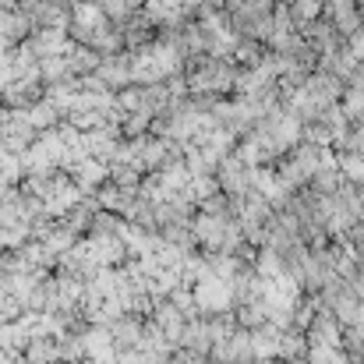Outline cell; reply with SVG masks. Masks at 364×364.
<instances>
[{"label":"cell","mask_w":364,"mask_h":364,"mask_svg":"<svg viewBox=\"0 0 364 364\" xmlns=\"http://www.w3.org/2000/svg\"><path fill=\"white\" fill-rule=\"evenodd\" d=\"M191 294H195L198 315H220V311H230V304H234L230 279H220V276H202L191 287Z\"/></svg>","instance_id":"obj_1"},{"label":"cell","mask_w":364,"mask_h":364,"mask_svg":"<svg viewBox=\"0 0 364 364\" xmlns=\"http://www.w3.org/2000/svg\"><path fill=\"white\" fill-rule=\"evenodd\" d=\"M304 336H308V347L311 343H318V347H343V326H340V318L329 308L315 311V318L304 329Z\"/></svg>","instance_id":"obj_2"},{"label":"cell","mask_w":364,"mask_h":364,"mask_svg":"<svg viewBox=\"0 0 364 364\" xmlns=\"http://www.w3.org/2000/svg\"><path fill=\"white\" fill-rule=\"evenodd\" d=\"M110 336H114V347H121V350H134L138 343H141V333H145V326H141V318L131 311H124V315H117L110 326Z\"/></svg>","instance_id":"obj_3"},{"label":"cell","mask_w":364,"mask_h":364,"mask_svg":"<svg viewBox=\"0 0 364 364\" xmlns=\"http://www.w3.org/2000/svg\"><path fill=\"white\" fill-rule=\"evenodd\" d=\"M279 336H283V329L272 326V322L265 318L258 329H251V358H276V350H279Z\"/></svg>","instance_id":"obj_4"},{"label":"cell","mask_w":364,"mask_h":364,"mask_svg":"<svg viewBox=\"0 0 364 364\" xmlns=\"http://www.w3.org/2000/svg\"><path fill=\"white\" fill-rule=\"evenodd\" d=\"M25 361L28 364H57L60 361L57 340H50V336H28V343H25Z\"/></svg>","instance_id":"obj_5"},{"label":"cell","mask_w":364,"mask_h":364,"mask_svg":"<svg viewBox=\"0 0 364 364\" xmlns=\"http://www.w3.org/2000/svg\"><path fill=\"white\" fill-rule=\"evenodd\" d=\"M283 272H287V262H283V255H279L276 247L258 251V258H255V276H258V279H276V276H283Z\"/></svg>","instance_id":"obj_6"},{"label":"cell","mask_w":364,"mask_h":364,"mask_svg":"<svg viewBox=\"0 0 364 364\" xmlns=\"http://www.w3.org/2000/svg\"><path fill=\"white\" fill-rule=\"evenodd\" d=\"M304 354H308V336H304L301 329H283L276 358H283V361H297V358H304Z\"/></svg>","instance_id":"obj_7"},{"label":"cell","mask_w":364,"mask_h":364,"mask_svg":"<svg viewBox=\"0 0 364 364\" xmlns=\"http://www.w3.org/2000/svg\"><path fill=\"white\" fill-rule=\"evenodd\" d=\"M234 318H237V326H241V329H258V326L269 318V311H265V301L258 297V301H244V304H237Z\"/></svg>","instance_id":"obj_8"},{"label":"cell","mask_w":364,"mask_h":364,"mask_svg":"<svg viewBox=\"0 0 364 364\" xmlns=\"http://www.w3.org/2000/svg\"><path fill=\"white\" fill-rule=\"evenodd\" d=\"M343 170H347V177L364 181V156H347V159H343Z\"/></svg>","instance_id":"obj_9"},{"label":"cell","mask_w":364,"mask_h":364,"mask_svg":"<svg viewBox=\"0 0 364 364\" xmlns=\"http://www.w3.org/2000/svg\"><path fill=\"white\" fill-rule=\"evenodd\" d=\"M170 364H209V361H205L202 354H195V350H181V354H177Z\"/></svg>","instance_id":"obj_10"},{"label":"cell","mask_w":364,"mask_h":364,"mask_svg":"<svg viewBox=\"0 0 364 364\" xmlns=\"http://www.w3.org/2000/svg\"><path fill=\"white\" fill-rule=\"evenodd\" d=\"M244 364H276L272 358H251V361H244Z\"/></svg>","instance_id":"obj_11"}]
</instances>
